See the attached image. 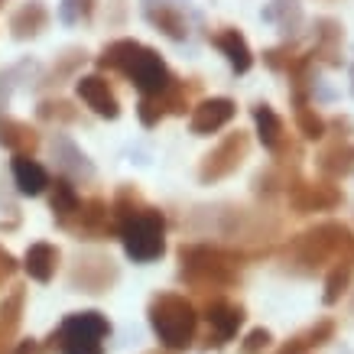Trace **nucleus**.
I'll return each mask as SVG.
<instances>
[{
  "label": "nucleus",
  "mask_w": 354,
  "mask_h": 354,
  "mask_svg": "<svg viewBox=\"0 0 354 354\" xmlns=\"http://www.w3.org/2000/svg\"><path fill=\"white\" fill-rule=\"evenodd\" d=\"M46 26H49V10H46L39 0H26L20 10H13V17H10L13 39H36Z\"/></svg>",
  "instance_id": "obj_20"
},
{
  "label": "nucleus",
  "mask_w": 354,
  "mask_h": 354,
  "mask_svg": "<svg viewBox=\"0 0 354 354\" xmlns=\"http://www.w3.org/2000/svg\"><path fill=\"white\" fill-rule=\"evenodd\" d=\"M286 202L296 215H315V212H332L344 202L338 185L332 183H306V179H292L286 185Z\"/></svg>",
  "instance_id": "obj_11"
},
{
  "label": "nucleus",
  "mask_w": 354,
  "mask_h": 354,
  "mask_svg": "<svg viewBox=\"0 0 354 354\" xmlns=\"http://www.w3.org/2000/svg\"><path fill=\"white\" fill-rule=\"evenodd\" d=\"M254 124H257V137L260 143L267 147L270 153H277L279 147H283V140H286V133H283V120H279V114L273 108H270L267 101L263 104H254Z\"/></svg>",
  "instance_id": "obj_25"
},
{
  "label": "nucleus",
  "mask_w": 354,
  "mask_h": 354,
  "mask_svg": "<svg viewBox=\"0 0 354 354\" xmlns=\"http://www.w3.org/2000/svg\"><path fill=\"white\" fill-rule=\"evenodd\" d=\"M263 20L277 23L283 36L290 39V36H296L302 30V3L299 0H270L263 7Z\"/></svg>",
  "instance_id": "obj_26"
},
{
  "label": "nucleus",
  "mask_w": 354,
  "mask_h": 354,
  "mask_svg": "<svg viewBox=\"0 0 354 354\" xmlns=\"http://www.w3.org/2000/svg\"><path fill=\"white\" fill-rule=\"evenodd\" d=\"M237 114V104L231 97H205L192 108V118H189V127H192L195 137H212L221 127H227Z\"/></svg>",
  "instance_id": "obj_12"
},
{
  "label": "nucleus",
  "mask_w": 354,
  "mask_h": 354,
  "mask_svg": "<svg viewBox=\"0 0 354 354\" xmlns=\"http://www.w3.org/2000/svg\"><path fill=\"white\" fill-rule=\"evenodd\" d=\"M270 344H273L270 328H250V332H247V338L241 342V354H263Z\"/></svg>",
  "instance_id": "obj_35"
},
{
  "label": "nucleus",
  "mask_w": 354,
  "mask_h": 354,
  "mask_svg": "<svg viewBox=\"0 0 354 354\" xmlns=\"http://www.w3.org/2000/svg\"><path fill=\"white\" fill-rule=\"evenodd\" d=\"M335 263H354V231L342 221H322L315 227H306L283 247V267L299 277H312Z\"/></svg>",
  "instance_id": "obj_2"
},
{
  "label": "nucleus",
  "mask_w": 354,
  "mask_h": 354,
  "mask_svg": "<svg viewBox=\"0 0 354 354\" xmlns=\"http://www.w3.org/2000/svg\"><path fill=\"white\" fill-rule=\"evenodd\" d=\"M97 68H114L120 75H127L140 97H160L176 85V75L162 62V55L137 39H118L104 46V53L97 55Z\"/></svg>",
  "instance_id": "obj_3"
},
{
  "label": "nucleus",
  "mask_w": 354,
  "mask_h": 354,
  "mask_svg": "<svg viewBox=\"0 0 354 354\" xmlns=\"http://www.w3.org/2000/svg\"><path fill=\"white\" fill-rule=\"evenodd\" d=\"M95 3L97 0H62V3H59V20L68 23V26H75V23L88 20V17L95 13Z\"/></svg>",
  "instance_id": "obj_32"
},
{
  "label": "nucleus",
  "mask_w": 354,
  "mask_h": 354,
  "mask_svg": "<svg viewBox=\"0 0 354 354\" xmlns=\"http://www.w3.org/2000/svg\"><path fill=\"white\" fill-rule=\"evenodd\" d=\"M348 72H351V95H354V65H351V68H348Z\"/></svg>",
  "instance_id": "obj_39"
},
{
  "label": "nucleus",
  "mask_w": 354,
  "mask_h": 354,
  "mask_svg": "<svg viewBox=\"0 0 354 354\" xmlns=\"http://www.w3.org/2000/svg\"><path fill=\"white\" fill-rule=\"evenodd\" d=\"M17 270H20V263H17V257H13L7 247L0 244V286L3 283H10L13 277H17Z\"/></svg>",
  "instance_id": "obj_37"
},
{
  "label": "nucleus",
  "mask_w": 354,
  "mask_h": 354,
  "mask_svg": "<svg viewBox=\"0 0 354 354\" xmlns=\"http://www.w3.org/2000/svg\"><path fill=\"white\" fill-rule=\"evenodd\" d=\"M78 205H82V198H78V192H75V185H72V179L59 176L55 183H49V208H53V215L59 218V225L75 215Z\"/></svg>",
  "instance_id": "obj_27"
},
{
  "label": "nucleus",
  "mask_w": 354,
  "mask_h": 354,
  "mask_svg": "<svg viewBox=\"0 0 354 354\" xmlns=\"http://www.w3.org/2000/svg\"><path fill=\"white\" fill-rule=\"evenodd\" d=\"M147 20H150L153 26L162 32V36L176 39V43L189 39V23H185V17L176 10V7H166V3H160V7H150V10H147Z\"/></svg>",
  "instance_id": "obj_28"
},
{
  "label": "nucleus",
  "mask_w": 354,
  "mask_h": 354,
  "mask_svg": "<svg viewBox=\"0 0 354 354\" xmlns=\"http://www.w3.org/2000/svg\"><path fill=\"white\" fill-rule=\"evenodd\" d=\"M111 335V322L104 312L85 309L65 315L62 325L46 338V351L59 354H104V338Z\"/></svg>",
  "instance_id": "obj_5"
},
{
  "label": "nucleus",
  "mask_w": 354,
  "mask_h": 354,
  "mask_svg": "<svg viewBox=\"0 0 354 354\" xmlns=\"http://www.w3.org/2000/svg\"><path fill=\"white\" fill-rule=\"evenodd\" d=\"M137 118L143 127H156L162 118H166V108H162V97H140L137 104Z\"/></svg>",
  "instance_id": "obj_33"
},
{
  "label": "nucleus",
  "mask_w": 354,
  "mask_h": 354,
  "mask_svg": "<svg viewBox=\"0 0 354 354\" xmlns=\"http://www.w3.org/2000/svg\"><path fill=\"white\" fill-rule=\"evenodd\" d=\"M147 354H169V351H147Z\"/></svg>",
  "instance_id": "obj_40"
},
{
  "label": "nucleus",
  "mask_w": 354,
  "mask_h": 354,
  "mask_svg": "<svg viewBox=\"0 0 354 354\" xmlns=\"http://www.w3.org/2000/svg\"><path fill=\"white\" fill-rule=\"evenodd\" d=\"M120 270L118 263L108 257V254H82V257L72 263L68 270V283L75 292H88V296H97V292H108L114 283H118Z\"/></svg>",
  "instance_id": "obj_8"
},
{
  "label": "nucleus",
  "mask_w": 354,
  "mask_h": 354,
  "mask_svg": "<svg viewBox=\"0 0 354 354\" xmlns=\"http://www.w3.org/2000/svg\"><path fill=\"white\" fill-rule=\"evenodd\" d=\"M85 59H88V53L82 49V46H68V49H62V53L55 55V62L49 65V72L39 78V85H43V88L65 85V82H68V78H72L78 68L85 65Z\"/></svg>",
  "instance_id": "obj_24"
},
{
  "label": "nucleus",
  "mask_w": 354,
  "mask_h": 354,
  "mask_svg": "<svg viewBox=\"0 0 354 354\" xmlns=\"http://www.w3.org/2000/svg\"><path fill=\"white\" fill-rule=\"evenodd\" d=\"M244 319H247V312L241 302H231V299H225V296L208 299L205 302V322H208L205 348H208V351H212V348H225V344L241 332Z\"/></svg>",
  "instance_id": "obj_10"
},
{
  "label": "nucleus",
  "mask_w": 354,
  "mask_h": 354,
  "mask_svg": "<svg viewBox=\"0 0 354 354\" xmlns=\"http://www.w3.org/2000/svg\"><path fill=\"white\" fill-rule=\"evenodd\" d=\"M315 166L322 172L325 179L332 183V179H344V176H351L354 172V143H332V147H325L319 156H315Z\"/></svg>",
  "instance_id": "obj_22"
},
{
  "label": "nucleus",
  "mask_w": 354,
  "mask_h": 354,
  "mask_svg": "<svg viewBox=\"0 0 354 354\" xmlns=\"http://www.w3.org/2000/svg\"><path fill=\"white\" fill-rule=\"evenodd\" d=\"M296 127H299V133L306 140H322L325 133H328V124H325V120L315 114V108H309V104L296 108Z\"/></svg>",
  "instance_id": "obj_31"
},
{
  "label": "nucleus",
  "mask_w": 354,
  "mask_h": 354,
  "mask_svg": "<svg viewBox=\"0 0 354 354\" xmlns=\"http://www.w3.org/2000/svg\"><path fill=\"white\" fill-rule=\"evenodd\" d=\"M147 319H150V328L156 342L162 344V351L179 354L195 344L198 312H195L192 299H185L183 292H156L150 299Z\"/></svg>",
  "instance_id": "obj_4"
},
{
  "label": "nucleus",
  "mask_w": 354,
  "mask_h": 354,
  "mask_svg": "<svg viewBox=\"0 0 354 354\" xmlns=\"http://www.w3.org/2000/svg\"><path fill=\"white\" fill-rule=\"evenodd\" d=\"M118 237L124 244V254L133 263H153L166 254V215L160 208L147 205L140 215L118 227Z\"/></svg>",
  "instance_id": "obj_6"
},
{
  "label": "nucleus",
  "mask_w": 354,
  "mask_h": 354,
  "mask_svg": "<svg viewBox=\"0 0 354 354\" xmlns=\"http://www.w3.org/2000/svg\"><path fill=\"white\" fill-rule=\"evenodd\" d=\"M43 351V344L36 342V338H23V342H17L10 348V354H39Z\"/></svg>",
  "instance_id": "obj_38"
},
{
  "label": "nucleus",
  "mask_w": 354,
  "mask_h": 354,
  "mask_svg": "<svg viewBox=\"0 0 354 354\" xmlns=\"http://www.w3.org/2000/svg\"><path fill=\"white\" fill-rule=\"evenodd\" d=\"M59 247L49 244V241H36V244L26 247V254H23V270L30 273L36 283H49L55 277V270H59Z\"/></svg>",
  "instance_id": "obj_18"
},
{
  "label": "nucleus",
  "mask_w": 354,
  "mask_h": 354,
  "mask_svg": "<svg viewBox=\"0 0 354 354\" xmlns=\"http://www.w3.org/2000/svg\"><path fill=\"white\" fill-rule=\"evenodd\" d=\"M0 147H7L13 156H32L39 150V133L26 120L0 114Z\"/></svg>",
  "instance_id": "obj_17"
},
{
  "label": "nucleus",
  "mask_w": 354,
  "mask_h": 354,
  "mask_svg": "<svg viewBox=\"0 0 354 354\" xmlns=\"http://www.w3.org/2000/svg\"><path fill=\"white\" fill-rule=\"evenodd\" d=\"M36 118L43 124H75L78 120V108L65 97H43L36 104Z\"/></svg>",
  "instance_id": "obj_30"
},
{
  "label": "nucleus",
  "mask_w": 354,
  "mask_h": 354,
  "mask_svg": "<svg viewBox=\"0 0 354 354\" xmlns=\"http://www.w3.org/2000/svg\"><path fill=\"white\" fill-rule=\"evenodd\" d=\"M332 338H335V322L332 319H319V322H312L309 328H302V332L292 335L277 354H306V351H312V348L328 344Z\"/></svg>",
  "instance_id": "obj_23"
},
{
  "label": "nucleus",
  "mask_w": 354,
  "mask_h": 354,
  "mask_svg": "<svg viewBox=\"0 0 354 354\" xmlns=\"http://www.w3.org/2000/svg\"><path fill=\"white\" fill-rule=\"evenodd\" d=\"M247 153H250V137L244 130H231L225 140H218L212 150L202 156V166H198V183L202 185H215L227 176H234L241 166H244Z\"/></svg>",
  "instance_id": "obj_7"
},
{
  "label": "nucleus",
  "mask_w": 354,
  "mask_h": 354,
  "mask_svg": "<svg viewBox=\"0 0 354 354\" xmlns=\"http://www.w3.org/2000/svg\"><path fill=\"white\" fill-rule=\"evenodd\" d=\"M23 68H26V62L17 65V68H7V72H0V114H3L7 101H10V91H13V85H17V78L23 75Z\"/></svg>",
  "instance_id": "obj_36"
},
{
  "label": "nucleus",
  "mask_w": 354,
  "mask_h": 354,
  "mask_svg": "<svg viewBox=\"0 0 354 354\" xmlns=\"http://www.w3.org/2000/svg\"><path fill=\"white\" fill-rule=\"evenodd\" d=\"M342 43H344L342 23L332 20V17L315 20V49H312V59H315V62L342 65Z\"/></svg>",
  "instance_id": "obj_16"
},
{
  "label": "nucleus",
  "mask_w": 354,
  "mask_h": 354,
  "mask_svg": "<svg viewBox=\"0 0 354 354\" xmlns=\"http://www.w3.org/2000/svg\"><path fill=\"white\" fill-rule=\"evenodd\" d=\"M351 279H354V263H335V267H328L325 290H322V302H325V306L342 302V296L351 290Z\"/></svg>",
  "instance_id": "obj_29"
},
{
  "label": "nucleus",
  "mask_w": 354,
  "mask_h": 354,
  "mask_svg": "<svg viewBox=\"0 0 354 354\" xmlns=\"http://www.w3.org/2000/svg\"><path fill=\"white\" fill-rule=\"evenodd\" d=\"M65 231H72L78 241H108L111 234H118L114 227V218H111V205L95 195V198H85L78 205V212L68 221H62Z\"/></svg>",
  "instance_id": "obj_9"
},
{
  "label": "nucleus",
  "mask_w": 354,
  "mask_h": 354,
  "mask_svg": "<svg viewBox=\"0 0 354 354\" xmlns=\"http://www.w3.org/2000/svg\"><path fill=\"white\" fill-rule=\"evenodd\" d=\"M0 3H3V0H0Z\"/></svg>",
  "instance_id": "obj_41"
},
{
  "label": "nucleus",
  "mask_w": 354,
  "mask_h": 354,
  "mask_svg": "<svg viewBox=\"0 0 354 354\" xmlns=\"http://www.w3.org/2000/svg\"><path fill=\"white\" fill-rule=\"evenodd\" d=\"M23 306H26V286H13L0 302V354H10V348L17 344Z\"/></svg>",
  "instance_id": "obj_14"
},
{
  "label": "nucleus",
  "mask_w": 354,
  "mask_h": 354,
  "mask_svg": "<svg viewBox=\"0 0 354 354\" xmlns=\"http://www.w3.org/2000/svg\"><path fill=\"white\" fill-rule=\"evenodd\" d=\"M53 160H55V166L62 169L65 179H91V176H95V162L88 160L85 153L78 150V147L65 137V133H55V140H53Z\"/></svg>",
  "instance_id": "obj_15"
},
{
  "label": "nucleus",
  "mask_w": 354,
  "mask_h": 354,
  "mask_svg": "<svg viewBox=\"0 0 354 354\" xmlns=\"http://www.w3.org/2000/svg\"><path fill=\"white\" fill-rule=\"evenodd\" d=\"M212 43L221 49V55L231 62V68H234L237 75L250 72V65H254V53H250V43L244 39V32H241V30L225 26L221 32H215V36H212Z\"/></svg>",
  "instance_id": "obj_19"
},
{
  "label": "nucleus",
  "mask_w": 354,
  "mask_h": 354,
  "mask_svg": "<svg viewBox=\"0 0 354 354\" xmlns=\"http://www.w3.org/2000/svg\"><path fill=\"white\" fill-rule=\"evenodd\" d=\"M10 169L20 195H43L49 189V172H46L43 162H36L32 156H13Z\"/></svg>",
  "instance_id": "obj_21"
},
{
  "label": "nucleus",
  "mask_w": 354,
  "mask_h": 354,
  "mask_svg": "<svg viewBox=\"0 0 354 354\" xmlns=\"http://www.w3.org/2000/svg\"><path fill=\"white\" fill-rule=\"evenodd\" d=\"M75 91L88 108L95 111L97 118H104V120H118L120 118V101H118L114 88L108 85V78L104 75H82L75 82Z\"/></svg>",
  "instance_id": "obj_13"
},
{
  "label": "nucleus",
  "mask_w": 354,
  "mask_h": 354,
  "mask_svg": "<svg viewBox=\"0 0 354 354\" xmlns=\"http://www.w3.org/2000/svg\"><path fill=\"white\" fill-rule=\"evenodd\" d=\"M250 260L241 247L225 244H202L189 241L179 247V279L189 290L202 292L208 299H218L221 292L234 290L241 283V267Z\"/></svg>",
  "instance_id": "obj_1"
},
{
  "label": "nucleus",
  "mask_w": 354,
  "mask_h": 354,
  "mask_svg": "<svg viewBox=\"0 0 354 354\" xmlns=\"http://www.w3.org/2000/svg\"><path fill=\"white\" fill-rule=\"evenodd\" d=\"M296 59H299V55H296L292 46H277V49H267V53H263V62H267L273 72H290Z\"/></svg>",
  "instance_id": "obj_34"
}]
</instances>
